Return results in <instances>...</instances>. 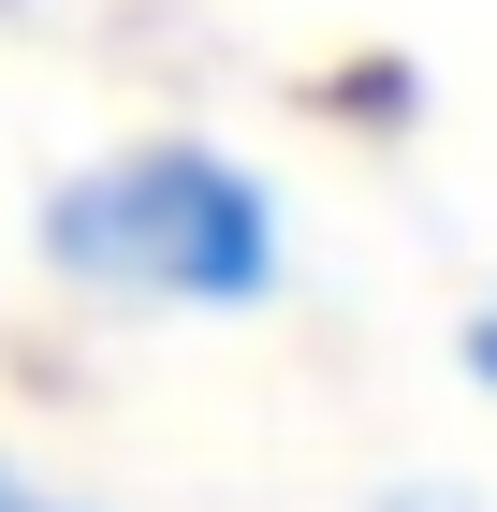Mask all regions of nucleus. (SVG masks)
I'll list each match as a JSON object with an SVG mask.
<instances>
[{"label":"nucleus","mask_w":497,"mask_h":512,"mask_svg":"<svg viewBox=\"0 0 497 512\" xmlns=\"http://www.w3.org/2000/svg\"><path fill=\"white\" fill-rule=\"evenodd\" d=\"M30 264L74 308H147V322H249L293 293V205L249 147L220 132H132V147L44 176Z\"/></svg>","instance_id":"1"},{"label":"nucleus","mask_w":497,"mask_h":512,"mask_svg":"<svg viewBox=\"0 0 497 512\" xmlns=\"http://www.w3.org/2000/svg\"><path fill=\"white\" fill-rule=\"evenodd\" d=\"M0 512H103V498H74V483L30 469V454H0Z\"/></svg>","instance_id":"2"},{"label":"nucleus","mask_w":497,"mask_h":512,"mask_svg":"<svg viewBox=\"0 0 497 512\" xmlns=\"http://www.w3.org/2000/svg\"><path fill=\"white\" fill-rule=\"evenodd\" d=\"M366 512H483V498H468V483H439V469H424V483H381V498H366Z\"/></svg>","instance_id":"3"},{"label":"nucleus","mask_w":497,"mask_h":512,"mask_svg":"<svg viewBox=\"0 0 497 512\" xmlns=\"http://www.w3.org/2000/svg\"><path fill=\"white\" fill-rule=\"evenodd\" d=\"M454 366H468V381H483V395H497V293H483V308H468V322H454Z\"/></svg>","instance_id":"4"}]
</instances>
